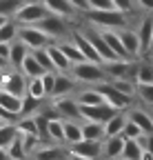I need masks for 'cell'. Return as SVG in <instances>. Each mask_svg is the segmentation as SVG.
Wrapping results in <instances>:
<instances>
[{
  "label": "cell",
  "mask_w": 153,
  "mask_h": 160,
  "mask_svg": "<svg viewBox=\"0 0 153 160\" xmlns=\"http://www.w3.org/2000/svg\"><path fill=\"white\" fill-rule=\"evenodd\" d=\"M47 140L65 145V120L62 118H51L47 122Z\"/></svg>",
  "instance_id": "cell-23"
},
{
  "label": "cell",
  "mask_w": 153,
  "mask_h": 160,
  "mask_svg": "<svg viewBox=\"0 0 153 160\" xmlns=\"http://www.w3.org/2000/svg\"><path fill=\"white\" fill-rule=\"evenodd\" d=\"M87 22L100 27V29H122L129 25V13L120 9H104V11H87L82 13Z\"/></svg>",
  "instance_id": "cell-1"
},
{
  "label": "cell",
  "mask_w": 153,
  "mask_h": 160,
  "mask_svg": "<svg viewBox=\"0 0 153 160\" xmlns=\"http://www.w3.org/2000/svg\"><path fill=\"white\" fill-rule=\"evenodd\" d=\"M120 33V40H122V45H124V51L129 58H142V49H140V38H138V31L133 29V27H122L118 29Z\"/></svg>",
  "instance_id": "cell-12"
},
{
  "label": "cell",
  "mask_w": 153,
  "mask_h": 160,
  "mask_svg": "<svg viewBox=\"0 0 153 160\" xmlns=\"http://www.w3.org/2000/svg\"><path fill=\"white\" fill-rule=\"evenodd\" d=\"M42 85H45L47 98H51V93H53V85H55V71H45V73H42Z\"/></svg>",
  "instance_id": "cell-42"
},
{
  "label": "cell",
  "mask_w": 153,
  "mask_h": 160,
  "mask_svg": "<svg viewBox=\"0 0 153 160\" xmlns=\"http://www.w3.org/2000/svg\"><path fill=\"white\" fill-rule=\"evenodd\" d=\"M18 160H29V158H18Z\"/></svg>",
  "instance_id": "cell-55"
},
{
  "label": "cell",
  "mask_w": 153,
  "mask_h": 160,
  "mask_svg": "<svg viewBox=\"0 0 153 160\" xmlns=\"http://www.w3.org/2000/svg\"><path fill=\"white\" fill-rule=\"evenodd\" d=\"M47 51L51 56V62H53V69L55 71H71V60L65 56V51L58 47V42L47 45Z\"/></svg>",
  "instance_id": "cell-21"
},
{
  "label": "cell",
  "mask_w": 153,
  "mask_h": 160,
  "mask_svg": "<svg viewBox=\"0 0 153 160\" xmlns=\"http://www.w3.org/2000/svg\"><path fill=\"white\" fill-rule=\"evenodd\" d=\"M80 89V82L75 80L69 71H55V85L51 98H65V96H75Z\"/></svg>",
  "instance_id": "cell-10"
},
{
  "label": "cell",
  "mask_w": 153,
  "mask_h": 160,
  "mask_svg": "<svg viewBox=\"0 0 153 160\" xmlns=\"http://www.w3.org/2000/svg\"><path fill=\"white\" fill-rule=\"evenodd\" d=\"M124 142H127V138H124L122 133L104 138V140H102V158H104V160H118V158L122 156Z\"/></svg>",
  "instance_id": "cell-13"
},
{
  "label": "cell",
  "mask_w": 153,
  "mask_h": 160,
  "mask_svg": "<svg viewBox=\"0 0 153 160\" xmlns=\"http://www.w3.org/2000/svg\"><path fill=\"white\" fill-rule=\"evenodd\" d=\"M7 20H9V16H5V13H0V27H2V25L7 22Z\"/></svg>",
  "instance_id": "cell-51"
},
{
  "label": "cell",
  "mask_w": 153,
  "mask_h": 160,
  "mask_svg": "<svg viewBox=\"0 0 153 160\" xmlns=\"http://www.w3.org/2000/svg\"><path fill=\"white\" fill-rule=\"evenodd\" d=\"M113 2H116V7H118L120 11H124V13H133V11L138 9L133 0H113Z\"/></svg>",
  "instance_id": "cell-43"
},
{
  "label": "cell",
  "mask_w": 153,
  "mask_h": 160,
  "mask_svg": "<svg viewBox=\"0 0 153 160\" xmlns=\"http://www.w3.org/2000/svg\"><path fill=\"white\" fill-rule=\"evenodd\" d=\"M75 100H78L80 105H100V102H104L102 93L91 85H84V87H80L75 91Z\"/></svg>",
  "instance_id": "cell-22"
},
{
  "label": "cell",
  "mask_w": 153,
  "mask_h": 160,
  "mask_svg": "<svg viewBox=\"0 0 153 160\" xmlns=\"http://www.w3.org/2000/svg\"><path fill=\"white\" fill-rule=\"evenodd\" d=\"M71 5L78 9L80 13H87L89 11V0H71Z\"/></svg>",
  "instance_id": "cell-46"
},
{
  "label": "cell",
  "mask_w": 153,
  "mask_h": 160,
  "mask_svg": "<svg viewBox=\"0 0 153 160\" xmlns=\"http://www.w3.org/2000/svg\"><path fill=\"white\" fill-rule=\"evenodd\" d=\"M25 2H27V0H0V13H5V16L13 18L16 11L20 9Z\"/></svg>",
  "instance_id": "cell-38"
},
{
  "label": "cell",
  "mask_w": 153,
  "mask_h": 160,
  "mask_svg": "<svg viewBox=\"0 0 153 160\" xmlns=\"http://www.w3.org/2000/svg\"><path fill=\"white\" fill-rule=\"evenodd\" d=\"M140 142H142V147H144L146 151L153 153V133H142V136H140Z\"/></svg>",
  "instance_id": "cell-44"
},
{
  "label": "cell",
  "mask_w": 153,
  "mask_h": 160,
  "mask_svg": "<svg viewBox=\"0 0 153 160\" xmlns=\"http://www.w3.org/2000/svg\"><path fill=\"white\" fill-rule=\"evenodd\" d=\"M51 105L55 107L58 116L62 120H82L80 116V102L75 96H65V98H51Z\"/></svg>",
  "instance_id": "cell-7"
},
{
  "label": "cell",
  "mask_w": 153,
  "mask_h": 160,
  "mask_svg": "<svg viewBox=\"0 0 153 160\" xmlns=\"http://www.w3.org/2000/svg\"><path fill=\"white\" fill-rule=\"evenodd\" d=\"M0 69H11L9 60H7V58H2V56H0Z\"/></svg>",
  "instance_id": "cell-48"
},
{
  "label": "cell",
  "mask_w": 153,
  "mask_h": 160,
  "mask_svg": "<svg viewBox=\"0 0 153 160\" xmlns=\"http://www.w3.org/2000/svg\"><path fill=\"white\" fill-rule=\"evenodd\" d=\"M142 133H144V131H142V129L129 118V120H127V125H124V129H122V136H124V138H140Z\"/></svg>",
  "instance_id": "cell-41"
},
{
  "label": "cell",
  "mask_w": 153,
  "mask_h": 160,
  "mask_svg": "<svg viewBox=\"0 0 153 160\" xmlns=\"http://www.w3.org/2000/svg\"><path fill=\"white\" fill-rule=\"evenodd\" d=\"M0 125H5V120H2V118H0Z\"/></svg>",
  "instance_id": "cell-54"
},
{
  "label": "cell",
  "mask_w": 153,
  "mask_h": 160,
  "mask_svg": "<svg viewBox=\"0 0 153 160\" xmlns=\"http://www.w3.org/2000/svg\"><path fill=\"white\" fill-rule=\"evenodd\" d=\"M7 71H9V69H0V87H2V82H5V76H7Z\"/></svg>",
  "instance_id": "cell-50"
},
{
  "label": "cell",
  "mask_w": 153,
  "mask_h": 160,
  "mask_svg": "<svg viewBox=\"0 0 153 160\" xmlns=\"http://www.w3.org/2000/svg\"><path fill=\"white\" fill-rule=\"evenodd\" d=\"M149 58H151V60H153V53H149Z\"/></svg>",
  "instance_id": "cell-56"
},
{
  "label": "cell",
  "mask_w": 153,
  "mask_h": 160,
  "mask_svg": "<svg viewBox=\"0 0 153 160\" xmlns=\"http://www.w3.org/2000/svg\"><path fill=\"white\" fill-rule=\"evenodd\" d=\"M71 38L75 40V45H78L80 47V51H82V56L87 58V60H93V62H102V58H100V53L98 51H95V47L89 42V38L78 29V31H73L71 33Z\"/></svg>",
  "instance_id": "cell-19"
},
{
  "label": "cell",
  "mask_w": 153,
  "mask_h": 160,
  "mask_svg": "<svg viewBox=\"0 0 153 160\" xmlns=\"http://www.w3.org/2000/svg\"><path fill=\"white\" fill-rule=\"evenodd\" d=\"M40 102H42L40 98H33V96L25 93L22 96V111H20V116H33V113H38V111L42 109Z\"/></svg>",
  "instance_id": "cell-36"
},
{
  "label": "cell",
  "mask_w": 153,
  "mask_h": 160,
  "mask_svg": "<svg viewBox=\"0 0 153 160\" xmlns=\"http://www.w3.org/2000/svg\"><path fill=\"white\" fill-rule=\"evenodd\" d=\"M136 98L144 107H153V82L151 85H138V93Z\"/></svg>",
  "instance_id": "cell-37"
},
{
  "label": "cell",
  "mask_w": 153,
  "mask_h": 160,
  "mask_svg": "<svg viewBox=\"0 0 153 160\" xmlns=\"http://www.w3.org/2000/svg\"><path fill=\"white\" fill-rule=\"evenodd\" d=\"M18 31H20V25L16 22L13 18H9L7 22L0 27V42H13V40H18Z\"/></svg>",
  "instance_id": "cell-32"
},
{
  "label": "cell",
  "mask_w": 153,
  "mask_h": 160,
  "mask_svg": "<svg viewBox=\"0 0 153 160\" xmlns=\"http://www.w3.org/2000/svg\"><path fill=\"white\" fill-rule=\"evenodd\" d=\"M18 38H20L29 49H40V47H47V45L53 42V40H51L40 27H38V25H20Z\"/></svg>",
  "instance_id": "cell-6"
},
{
  "label": "cell",
  "mask_w": 153,
  "mask_h": 160,
  "mask_svg": "<svg viewBox=\"0 0 153 160\" xmlns=\"http://www.w3.org/2000/svg\"><path fill=\"white\" fill-rule=\"evenodd\" d=\"M82 138L87 140H104V125L82 120Z\"/></svg>",
  "instance_id": "cell-29"
},
{
  "label": "cell",
  "mask_w": 153,
  "mask_h": 160,
  "mask_svg": "<svg viewBox=\"0 0 153 160\" xmlns=\"http://www.w3.org/2000/svg\"><path fill=\"white\" fill-rule=\"evenodd\" d=\"M136 82H138V85H151V82H153V60H151L149 56L140 58L138 73H136Z\"/></svg>",
  "instance_id": "cell-24"
},
{
  "label": "cell",
  "mask_w": 153,
  "mask_h": 160,
  "mask_svg": "<svg viewBox=\"0 0 153 160\" xmlns=\"http://www.w3.org/2000/svg\"><path fill=\"white\" fill-rule=\"evenodd\" d=\"M91 87H95L100 93H102V98H104V102H109L113 109H129L131 105H133V98H129V96H124V93H120L116 87L111 85V80H102V82H98V85H91Z\"/></svg>",
  "instance_id": "cell-5"
},
{
  "label": "cell",
  "mask_w": 153,
  "mask_h": 160,
  "mask_svg": "<svg viewBox=\"0 0 153 160\" xmlns=\"http://www.w3.org/2000/svg\"><path fill=\"white\" fill-rule=\"evenodd\" d=\"M69 153H75V156H84V158H91V160H100L102 158V140H78L73 145H65Z\"/></svg>",
  "instance_id": "cell-8"
},
{
  "label": "cell",
  "mask_w": 153,
  "mask_h": 160,
  "mask_svg": "<svg viewBox=\"0 0 153 160\" xmlns=\"http://www.w3.org/2000/svg\"><path fill=\"white\" fill-rule=\"evenodd\" d=\"M142 153H144V147L140 142V138H127L120 158L122 160H142Z\"/></svg>",
  "instance_id": "cell-25"
},
{
  "label": "cell",
  "mask_w": 153,
  "mask_h": 160,
  "mask_svg": "<svg viewBox=\"0 0 153 160\" xmlns=\"http://www.w3.org/2000/svg\"><path fill=\"white\" fill-rule=\"evenodd\" d=\"M146 109H149V111H151V118H153V107H146Z\"/></svg>",
  "instance_id": "cell-53"
},
{
  "label": "cell",
  "mask_w": 153,
  "mask_h": 160,
  "mask_svg": "<svg viewBox=\"0 0 153 160\" xmlns=\"http://www.w3.org/2000/svg\"><path fill=\"white\" fill-rule=\"evenodd\" d=\"M0 160H11L9 153H7V149H0Z\"/></svg>",
  "instance_id": "cell-49"
},
{
  "label": "cell",
  "mask_w": 153,
  "mask_h": 160,
  "mask_svg": "<svg viewBox=\"0 0 153 160\" xmlns=\"http://www.w3.org/2000/svg\"><path fill=\"white\" fill-rule=\"evenodd\" d=\"M104 9H118L113 0H89V11H104Z\"/></svg>",
  "instance_id": "cell-40"
},
{
  "label": "cell",
  "mask_w": 153,
  "mask_h": 160,
  "mask_svg": "<svg viewBox=\"0 0 153 160\" xmlns=\"http://www.w3.org/2000/svg\"><path fill=\"white\" fill-rule=\"evenodd\" d=\"M127 120H129V111H127V109L116 111V113H113V116L107 120V122H104V138L122 133V129H124V125H127Z\"/></svg>",
  "instance_id": "cell-18"
},
{
  "label": "cell",
  "mask_w": 153,
  "mask_h": 160,
  "mask_svg": "<svg viewBox=\"0 0 153 160\" xmlns=\"http://www.w3.org/2000/svg\"><path fill=\"white\" fill-rule=\"evenodd\" d=\"M0 89H5V91H9V93H13V96H25L27 93V76L22 73V71H18V69H9L7 71V76H5V82H2V87Z\"/></svg>",
  "instance_id": "cell-11"
},
{
  "label": "cell",
  "mask_w": 153,
  "mask_h": 160,
  "mask_svg": "<svg viewBox=\"0 0 153 160\" xmlns=\"http://www.w3.org/2000/svg\"><path fill=\"white\" fill-rule=\"evenodd\" d=\"M69 73L78 80L80 85H98V82H102V80H107L102 62H93V60H80V62H73Z\"/></svg>",
  "instance_id": "cell-2"
},
{
  "label": "cell",
  "mask_w": 153,
  "mask_h": 160,
  "mask_svg": "<svg viewBox=\"0 0 153 160\" xmlns=\"http://www.w3.org/2000/svg\"><path fill=\"white\" fill-rule=\"evenodd\" d=\"M49 16V9L42 0H27V2L16 11L13 20L18 25H38L42 18Z\"/></svg>",
  "instance_id": "cell-3"
},
{
  "label": "cell",
  "mask_w": 153,
  "mask_h": 160,
  "mask_svg": "<svg viewBox=\"0 0 153 160\" xmlns=\"http://www.w3.org/2000/svg\"><path fill=\"white\" fill-rule=\"evenodd\" d=\"M42 2L47 5L49 13H55V16H60V18H67V20H71L73 16L80 13L78 9L71 5V0H42Z\"/></svg>",
  "instance_id": "cell-17"
},
{
  "label": "cell",
  "mask_w": 153,
  "mask_h": 160,
  "mask_svg": "<svg viewBox=\"0 0 153 160\" xmlns=\"http://www.w3.org/2000/svg\"><path fill=\"white\" fill-rule=\"evenodd\" d=\"M127 111H129V118H131L144 133H153V118H151V111H149L146 107H133V105H131Z\"/></svg>",
  "instance_id": "cell-16"
},
{
  "label": "cell",
  "mask_w": 153,
  "mask_h": 160,
  "mask_svg": "<svg viewBox=\"0 0 153 160\" xmlns=\"http://www.w3.org/2000/svg\"><path fill=\"white\" fill-rule=\"evenodd\" d=\"M29 53H31V49L22 42L20 38L13 40V42H11V53H9V65H11V69H18V71H20L25 58H27Z\"/></svg>",
  "instance_id": "cell-20"
},
{
  "label": "cell",
  "mask_w": 153,
  "mask_h": 160,
  "mask_svg": "<svg viewBox=\"0 0 153 160\" xmlns=\"http://www.w3.org/2000/svg\"><path fill=\"white\" fill-rule=\"evenodd\" d=\"M116 111H118V109H113L109 102H100V105H80V116H82V120H91V122H100V125H104Z\"/></svg>",
  "instance_id": "cell-9"
},
{
  "label": "cell",
  "mask_w": 153,
  "mask_h": 160,
  "mask_svg": "<svg viewBox=\"0 0 153 160\" xmlns=\"http://www.w3.org/2000/svg\"><path fill=\"white\" fill-rule=\"evenodd\" d=\"M7 153H9V158L11 160H18V158H29L27 153H25V147H22V136L18 133V138L13 140V142L7 147Z\"/></svg>",
  "instance_id": "cell-39"
},
{
  "label": "cell",
  "mask_w": 153,
  "mask_h": 160,
  "mask_svg": "<svg viewBox=\"0 0 153 160\" xmlns=\"http://www.w3.org/2000/svg\"><path fill=\"white\" fill-rule=\"evenodd\" d=\"M65 145H58V142H42L40 147H38L36 151H33V160H62V158H67V151L62 149Z\"/></svg>",
  "instance_id": "cell-14"
},
{
  "label": "cell",
  "mask_w": 153,
  "mask_h": 160,
  "mask_svg": "<svg viewBox=\"0 0 153 160\" xmlns=\"http://www.w3.org/2000/svg\"><path fill=\"white\" fill-rule=\"evenodd\" d=\"M111 85L116 87L120 93H124V96H129V98L136 100V93H138V82H136L133 78H116V80H111Z\"/></svg>",
  "instance_id": "cell-31"
},
{
  "label": "cell",
  "mask_w": 153,
  "mask_h": 160,
  "mask_svg": "<svg viewBox=\"0 0 153 160\" xmlns=\"http://www.w3.org/2000/svg\"><path fill=\"white\" fill-rule=\"evenodd\" d=\"M27 93L33 96V98H40V100L47 98V91H45V85H42V76L27 78Z\"/></svg>",
  "instance_id": "cell-35"
},
{
  "label": "cell",
  "mask_w": 153,
  "mask_h": 160,
  "mask_svg": "<svg viewBox=\"0 0 153 160\" xmlns=\"http://www.w3.org/2000/svg\"><path fill=\"white\" fill-rule=\"evenodd\" d=\"M118 160H122V158H118Z\"/></svg>",
  "instance_id": "cell-57"
},
{
  "label": "cell",
  "mask_w": 153,
  "mask_h": 160,
  "mask_svg": "<svg viewBox=\"0 0 153 160\" xmlns=\"http://www.w3.org/2000/svg\"><path fill=\"white\" fill-rule=\"evenodd\" d=\"M38 27H40L53 42H58V40H65L69 36V20L67 18H60L55 13H49L47 18H42L40 22H38Z\"/></svg>",
  "instance_id": "cell-4"
},
{
  "label": "cell",
  "mask_w": 153,
  "mask_h": 160,
  "mask_svg": "<svg viewBox=\"0 0 153 160\" xmlns=\"http://www.w3.org/2000/svg\"><path fill=\"white\" fill-rule=\"evenodd\" d=\"M58 47L65 51V56L71 60V65L73 62H80V60H87L84 56H82V51H80V47L75 45V40L73 38H65V40H58Z\"/></svg>",
  "instance_id": "cell-26"
},
{
  "label": "cell",
  "mask_w": 153,
  "mask_h": 160,
  "mask_svg": "<svg viewBox=\"0 0 153 160\" xmlns=\"http://www.w3.org/2000/svg\"><path fill=\"white\" fill-rule=\"evenodd\" d=\"M18 125L16 122H5V125H0V149H7L13 140L18 138Z\"/></svg>",
  "instance_id": "cell-30"
},
{
  "label": "cell",
  "mask_w": 153,
  "mask_h": 160,
  "mask_svg": "<svg viewBox=\"0 0 153 160\" xmlns=\"http://www.w3.org/2000/svg\"><path fill=\"white\" fill-rule=\"evenodd\" d=\"M149 53H153V38H151V49H149Z\"/></svg>",
  "instance_id": "cell-52"
},
{
  "label": "cell",
  "mask_w": 153,
  "mask_h": 160,
  "mask_svg": "<svg viewBox=\"0 0 153 160\" xmlns=\"http://www.w3.org/2000/svg\"><path fill=\"white\" fill-rule=\"evenodd\" d=\"M82 140V120H65V145Z\"/></svg>",
  "instance_id": "cell-27"
},
{
  "label": "cell",
  "mask_w": 153,
  "mask_h": 160,
  "mask_svg": "<svg viewBox=\"0 0 153 160\" xmlns=\"http://www.w3.org/2000/svg\"><path fill=\"white\" fill-rule=\"evenodd\" d=\"M20 71H22L27 78H36V76H42V73H45V67L33 58V53H29V56L25 58V62H22Z\"/></svg>",
  "instance_id": "cell-34"
},
{
  "label": "cell",
  "mask_w": 153,
  "mask_h": 160,
  "mask_svg": "<svg viewBox=\"0 0 153 160\" xmlns=\"http://www.w3.org/2000/svg\"><path fill=\"white\" fill-rule=\"evenodd\" d=\"M138 9L146 11V13H153V0H133Z\"/></svg>",
  "instance_id": "cell-45"
},
{
  "label": "cell",
  "mask_w": 153,
  "mask_h": 160,
  "mask_svg": "<svg viewBox=\"0 0 153 160\" xmlns=\"http://www.w3.org/2000/svg\"><path fill=\"white\" fill-rule=\"evenodd\" d=\"M138 31V38H140V49H142V58L149 56V49H151V38H153V16H144L140 20V25L136 27Z\"/></svg>",
  "instance_id": "cell-15"
},
{
  "label": "cell",
  "mask_w": 153,
  "mask_h": 160,
  "mask_svg": "<svg viewBox=\"0 0 153 160\" xmlns=\"http://www.w3.org/2000/svg\"><path fill=\"white\" fill-rule=\"evenodd\" d=\"M18 131L20 133H38L40 136V127H38V116H20L18 118Z\"/></svg>",
  "instance_id": "cell-33"
},
{
  "label": "cell",
  "mask_w": 153,
  "mask_h": 160,
  "mask_svg": "<svg viewBox=\"0 0 153 160\" xmlns=\"http://www.w3.org/2000/svg\"><path fill=\"white\" fill-rule=\"evenodd\" d=\"M67 160H91V158H84V156H75V153H69V151H67Z\"/></svg>",
  "instance_id": "cell-47"
},
{
  "label": "cell",
  "mask_w": 153,
  "mask_h": 160,
  "mask_svg": "<svg viewBox=\"0 0 153 160\" xmlns=\"http://www.w3.org/2000/svg\"><path fill=\"white\" fill-rule=\"evenodd\" d=\"M0 105H2L5 109H9V111L20 116V111H22V98L20 96H13V93L5 91V89H0Z\"/></svg>",
  "instance_id": "cell-28"
}]
</instances>
